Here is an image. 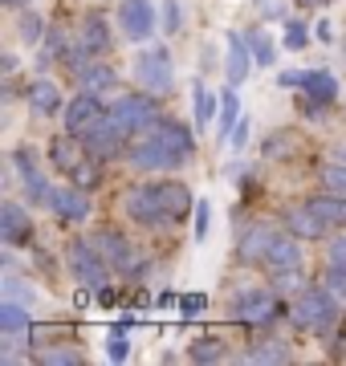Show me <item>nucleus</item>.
<instances>
[{
	"label": "nucleus",
	"instance_id": "f257e3e1",
	"mask_svg": "<svg viewBox=\"0 0 346 366\" xmlns=\"http://www.w3.org/2000/svg\"><path fill=\"white\" fill-rule=\"evenodd\" d=\"M192 151H196V139H192V131H187L184 122L159 118L127 155H131V163L139 171H175L192 159Z\"/></svg>",
	"mask_w": 346,
	"mask_h": 366
},
{
	"label": "nucleus",
	"instance_id": "f03ea898",
	"mask_svg": "<svg viewBox=\"0 0 346 366\" xmlns=\"http://www.w3.org/2000/svg\"><path fill=\"white\" fill-rule=\"evenodd\" d=\"M122 212L131 220L147 224V228H159V224H175L192 212V192L184 183L163 179V183H143V187H131L122 196Z\"/></svg>",
	"mask_w": 346,
	"mask_h": 366
},
{
	"label": "nucleus",
	"instance_id": "7ed1b4c3",
	"mask_svg": "<svg viewBox=\"0 0 346 366\" xmlns=\"http://www.w3.org/2000/svg\"><path fill=\"white\" fill-rule=\"evenodd\" d=\"M290 317H293V326L326 334V330L338 322V297H334V289H322V285L302 289V293L293 297V305H290Z\"/></svg>",
	"mask_w": 346,
	"mask_h": 366
},
{
	"label": "nucleus",
	"instance_id": "20e7f679",
	"mask_svg": "<svg viewBox=\"0 0 346 366\" xmlns=\"http://www.w3.org/2000/svg\"><path fill=\"white\" fill-rule=\"evenodd\" d=\"M110 118L127 134H143L159 122V102H155V94H122L119 102L110 106Z\"/></svg>",
	"mask_w": 346,
	"mask_h": 366
},
{
	"label": "nucleus",
	"instance_id": "39448f33",
	"mask_svg": "<svg viewBox=\"0 0 346 366\" xmlns=\"http://www.w3.org/2000/svg\"><path fill=\"white\" fill-rule=\"evenodd\" d=\"M134 78L143 81L147 94H172V81H175V69H172V53L163 45H151V49H139L134 57Z\"/></svg>",
	"mask_w": 346,
	"mask_h": 366
},
{
	"label": "nucleus",
	"instance_id": "423d86ee",
	"mask_svg": "<svg viewBox=\"0 0 346 366\" xmlns=\"http://www.w3.org/2000/svg\"><path fill=\"white\" fill-rule=\"evenodd\" d=\"M69 273L78 277L81 285L107 289V281H110V261L102 257V249H98L94 240H74V244H69Z\"/></svg>",
	"mask_w": 346,
	"mask_h": 366
},
{
	"label": "nucleus",
	"instance_id": "0eeeda50",
	"mask_svg": "<svg viewBox=\"0 0 346 366\" xmlns=\"http://www.w3.org/2000/svg\"><path fill=\"white\" fill-rule=\"evenodd\" d=\"M277 86H285V90H302L310 98V102H334L338 98V78H334L330 69H285L277 78Z\"/></svg>",
	"mask_w": 346,
	"mask_h": 366
},
{
	"label": "nucleus",
	"instance_id": "6e6552de",
	"mask_svg": "<svg viewBox=\"0 0 346 366\" xmlns=\"http://www.w3.org/2000/svg\"><path fill=\"white\" fill-rule=\"evenodd\" d=\"M281 314V301L273 297V289H244L237 301H232V317L244 322V326H269L273 317Z\"/></svg>",
	"mask_w": 346,
	"mask_h": 366
},
{
	"label": "nucleus",
	"instance_id": "1a4fd4ad",
	"mask_svg": "<svg viewBox=\"0 0 346 366\" xmlns=\"http://www.w3.org/2000/svg\"><path fill=\"white\" fill-rule=\"evenodd\" d=\"M122 139H127V131H122L114 118H98L90 131H86V155L94 159H110V155H119L122 151Z\"/></svg>",
	"mask_w": 346,
	"mask_h": 366
},
{
	"label": "nucleus",
	"instance_id": "9d476101",
	"mask_svg": "<svg viewBox=\"0 0 346 366\" xmlns=\"http://www.w3.org/2000/svg\"><path fill=\"white\" fill-rule=\"evenodd\" d=\"M94 244L102 249V257L110 261V269H119V273H131L134 264H139V252H134V244H131L122 232H114V228H98Z\"/></svg>",
	"mask_w": 346,
	"mask_h": 366
},
{
	"label": "nucleus",
	"instance_id": "9b49d317",
	"mask_svg": "<svg viewBox=\"0 0 346 366\" xmlns=\"http://www.w3.org/2000/svg\"><path fill=\"white\" fill-rule=\"evenodd\" d=\"M119 25L131 41H147L155 33V9L151 0H122L119 4Z\"/></svg>",
	"mask_w": 346,
	"mask_h": 366
},
{
	"label": "nucleus",
	"instance_id": "f8f14e48",
	"mask_svg": "<svg viewBox=\"0 0 346 366\" xmlns=\"http://www.w3.org/2000/svg\"><path fill=\"white\" fill-rule=\"evenodd\" d=\"M107 114L110 110L98 102V94H90V90L78 94V98L66 106V134H86L98 118H107Z\"/></svg>",
	"mask_w": 346,
	"mask_h": 366
},
{
	"label": "nucleus",
	"instance_id": "ddd939ff",
	"mask_svg": "<svg viewBox=\"0 0 346 366\" xmlns=\"http://www.w3.org/2000/svg\"><path fill=\"white\" fill-rule=\"evenodd\" d=\"M13 163H16V171H21V187H25V199L33 204V208H41V204L49 208V196H54V187H49V183H45V175L37 171L33 155H29L25 147H21V151L13 155Z\"/></svg>",
	"mask_w": 346,
	"mask_h": 366
},
{
	"label": "nucleus",
	"instance_id": "4468645a",
	"mask_svg": "<svg viewBox=\"0 0 346 366\" xmlns=\"http://www.w3.org/2000/svg\"><path fill=\"white\" fill-rule=\"evenodd\" d=\"M49 212H54L57 220L81 224V220H90V199H86V192H81L78 183H74V187H54V196H49Z\"/></svg>",
	"mask_w": 346,
	"mask_h": 366
},
{
	"label": "nucleus",
	"instance_id": "2eb2a0df",
	"mask_svg": "<svg viewBox=\"0 0 346 366\" xmlns=\"http://www.w3.org/2000/svg\"><path fill=\"white\" fill-rule=\"evenodd\" d=\"M302 236H273V244H269V252H265V269L269 273H277V277H290L297 264H302V244H297Z\"/></svg>",
	"mask_w": 346,
	"mask_h": 366
},
{
	"label": "nucleus",
	"instance_id": "dca6fc26",
	"mask_svg": "<svg viewBox=\"0 0 346 366\" xmlns=\"http://www.w3.org/2000/svg\"><path fill=\"white\" fill-rule=\"evenodd\" d=\"M29 236H33V216H29L21 204H4V208H0V244L21 249Z\"/></svg>",
	"mask_w": 346,
	"mask_h": 366
},
{
	"label": "nucleus",
	"instance_id": "f3484780",
	"mask_svg": "<svg viewBox=\"0 0 346 366\" xmlns=\"http://www.w3.org/2000/svg\"><path fill=\"white\" fill-rule=\"evenodd\" d=\"M249 66H253V49H249V37L240 33H228V53H224V78L228 86H240L249 78Z\"/></svg>",
	"mask_w": 346,
	"mask_h": 366
},
{
	"label": "nucleus",
	"instance_id": "a211bd4d",
	"mask_svg": "<svg viewBox=\"0 0 346 366\" xmlns=\"http://www.w3.org/2000/svg\"><path fill=\"white\" fill-rule=\"evenodd\" d=\"M285 224H290V232L302 236V240H322V236L330 232V224L322 220V216L310 208V204H302V208H290V212H285Z\"/></svg>",
	"mask_w": 346,
	"mask_h": 366
},
{
	"label": "nucleus",
	"instance_id": "6ab92c4d",
	"mask_svg": "<svg viewBox=\"0 0 346 366\" xmlns=\"http://www.w3.org/2000/svg\"><path fill=\"white\" fill-rule=\"evenodd\" d=\"M78 45L90 57H102V53H110V45H114V37H110V25L102 21V16H86L81 21V33H78Z\"/></svg>",
	"mask_w": 346,
	"mask_h": 366
},
{
	"label": "nucleus",
	"instance_id": "aec40b11",
	"mask_svg": "<svg viewBox=\"0 0 346 366\" xmlns=\"http://www.w3.org/2000/svg\"><path fill=\"white\" fill-rule=\"evenodd\" d=\"M273 228H265V224H257V228H249L244 232V240H240V261H249V264H261L265 261V252L269 244H273Z\"/></svg>",
	"mask_w": 346,
	"mask_h": 366
},
{
	"label": "nucleus",
	"instance_id": "412c9836",
	"mask_svg": "<svg viewBox=\"0 0 346 366\" xmlns=\"http://www.w3.org/2000/svg\"><path fill=\"white\" fill-rule=\"evenodd\" d=\"M29 110H33V114H57V110H61V94H57L54 81L37 78L29 86Z\"/></svg>",
	"mask_w": 346,
	"mask_h": 366
},
{
	"label": "nucleus",
	"instance_id": "4be33fe9",
	"mask_svg": "<svg viewBox=\"0 0 346 366\" xmlns=\"http://www.w3.org/2000/svg\"><path fill=\"white\" fill-rule=\"evenodd\" d=\"M326 281H330L334 293H346V236L330 240V252H326Z\"/></svg>",
	"mask_w": 346,
	"mask_h": 366
},
{
	"label": "nucleus",
	"instance_id": "5701e85b",
	"mask_svg": "<svg viewBox=\"0 0 346 366\" xmlns=\"http://www.w3.org/2000/svg\"><path fill=\"white\" fill-rule=\"evenodd\" d=\"M306 204L318 212L330 228H346V196H330V192H322V196L306 199Z\"/></svg>",
	"mask_w": 346,
	"mask_h": 366
},
{
	"label": "nucleus",
	"instance_id": "b1692460",
	"mask_svg": "<svg viewBox=\"0 0 346 366\" xmlns=\"http://www.w3.org/2000/svg\"><path fill=\"white\" fill-rule=\"evenodd\" d=\"M49 159H54L57 171H66V175H69V171L81 163V147L74 143V139H66V134H57L54 143H49Z\"/></svg>",
	"mask_w": 346,
	"mask_h": 366
},
{
	"label": "nucleus",
	"instance_id": "393cba45",
	"mask_svg": "<svg viewBox=\"0 0 346 366\" xmlns=\"http://www.w3.org/2000/svg\"><path fill=\"white\" fill-rule=\"evenodd\" d=\"M0 330H4V338H13V334L29 330V314H25V305H21V301L4 297V305H0Z\"/></svg>",
	"mask_w": 346,
	"mask_h": 366
},
{
	"label": "nucleus",
	"instance_id": "a878e982",
	"mask_svg": "<svg viewBox=\"0 0 346 366\" xmlns=\"http://www.w3.org/2000/svg\"><path fill=\"white\" fill-rule=\"evenodd\" d=\"M240 122V102H237V86H228L220 94V139L228 143V131H237Z\"/></svg>",
	"mask_w": 346,
	"mask_h": 366
},
{
	"label": "nucleus",
	"instance_id": "bb28decb",
	"mask_svg": "<svg viewBox=\"0 0 346 366\" xmlns=\"http://www.w3.org/2000/svg\"><path fill=\"white\" fill-rule=\"evenodd\" d=\"M78 78H81V86H86L90 94H102V90H110V86L119 81V74H114L110 66H86Z\"/></svg>",
	"mask_w": 346,
	"mask_h": 366
},
{
	"label": "nucleus",
	"instance_id": "cd10ccee",
	"mask_svg": "<svg viewBox=\"0 0 346 366\" xmlns=\"http://www.w3.org/2000/svg\"><path fill=\"white\" fill-rule=\"evenodd\" d=\"M41 366H81L86 362V354L81 350H69V346H45V350L37 354Z\"/></svg>",
	"mask_w": 346,
	"mask_h": 366
},
{
	"label": "nucleus",
	"instance_id": "c85d7f7f",
	"mask_svg": "<svg viewBox=\"0 0 346 366\" xmlns=\"http://www.w3.org/2000/svg\"><path fill=\"white\" fill-rule=\"evenodd\" d=\"M293 354L285 342H261V346H253V350L244 354V362H290Z\"/></svg>",
	"mask_w": 346,
	"mask_h": 366
},
{
	"label": "nucleus",
	"instance_id": "c756f323",
	"mask_svg": "<svg viewBox=\"0 0 346 366\" xmlns=\"http://www.w3.org/2000/svg\"><path fill=\"white\" fill-rule=\"evenodd\" d=\"M322 192H330V196H346V159L322 167Z\"/></svg>",
	"mask_w": 346,
	"mask_h": 366
},
{
	"label": "nucleus",
	"instance_id": "7c9ffc66",
	"mask_svg": "<svg viewBox=\"0 0 346 366\" xmlns=\"http://www.w3.org/2000/svg\"><path fill=\"white\" fill-rule=\"evenodd\" d=\"M192 106H196V127H208L216 118V98L204 90L200 81H196V90H192Z\"/></svg>",
	"mask_w": 346,
	"mask_h": 366
},
{
	"label": "nucleus",
	"instance_id": "2f4dec72",
	"mask_svg": "<svg viewBox=\"0 0 346 366\" xmlns=\"http://www.w3.org/2000/svg\"><path fill=\"white\" fill-rule=\"evenodd\" d=\"M187 358H192V362H216V358H224V346L216 338H200V342L187 346Z\"/></svg>",
	"mask_w": 346,
	"mask_h": 366
},
{
	"label": "nucleus",
	"instance_id": "473e14b6",
	"mask_svg": "<svg viewBox=\"0 0 346 366\" xmlns=\"http://www.w3.org/2000/svg\"><path fill=\"white\" fill-rule=\"evenodd\" d=\"M249 49H253V61H257V66H273V61H277L273 41L261 37V33H249Z\"/></svg>",
	"mask_w": 346,
	"mask_h": 366
},
{
	"label": "nucleus",
	"instance_id": "72a5a7b5",
	"mask_svg": "<svg viewBox=\"0 0 346 366\" xmlns=\"http://www.w3.org/2000/svg\"><path fill=\"white\" fill-rule=\"evenodd\" d=\"M310 45V29L293 16V21H285V49H306Z\"/></svg>",
	"mask_w": 346,
	"mask_h": 366
},
{
	"label": "nucleus",
	"instance_id": "f704fd0d",
	"mask_svg": "<svg viewBox=\"0 0 346 366\" xmlns=\"http://www.w3.org/2000/svg\"><path fill=\"white\" fill-rule=\"evenodd\" d=\"M69 175L78 179V187H81V192H90V187H98V167H94V163H86V159H81L78 167L69 171Z\"/></svg>",
	"mask_w": 346,
	"mask_h": 366
},
{
	"label": "nucleus",
	"instance_id": "c9c22d12",
	"mask_svg": "<svg viewBox=\"0 0 346 366\" xmlns=\"http://www.w3.org/2000/svg\"><path fill=\"white\" fill-rule=\"evenodd\" d=\"M107 354L114 358V362H122V358H127V326H114V330H110Z\"/></svg>",
	"mask_w": 346,
	"mask_h": 366
},
{
	"label": "nucleus",
	"instance_id": "e433bc0d",
	"mask_svg": "<svg viewBox=\"0 0 346 366\" xmlns=\"http://www.w3.org/2000/svg\"><path fill=\"white\" fill-rule=\"evenodd\" d=\"M4 297L9 301H33V289H29L21 277H4Z\"/></svg>",
	"mask_w": 346,
	"mask_h": 366
},
{
	"label": "nucleus",
	"instance_id": "4c0bfd02",
	"mask_svg": "<svg viewBox=\"0 0 346 366\" xmlns=\"http://www.w3.org/2000/svg\"><path fill=\"white\" fill-rule=\"evenodd\" d=\"M21 37H25V45H37V41H41V16L37 13L21 16Z\"/></svg>",
	"mask_w": 346,
	"mask_h": 366
},
{
	"label": "nucleus",
	"instance_id": "58836bf2",
	"mask_svg": "<svg viewBox=\"0 0 346 366\" xmlns=\"http://www.w3.org/2000/svg\"><path fill=\"white\" fill-rule=\"evenodd\" d=\"M204 305H208L204 293H187V297H179V314H184V317H200Z\"/></svg>",
	"mask_w": 346,
	"mask_h": 366
},
{
	"label": "nucleus",
	"instance_id": "ea45409f",
	"mask_svg": "<svg viewBox=\"0 0 346 366\" xmlns=\"http://www.w3.org/2000/svg\"><path fill=\"white\" fill-rule=\"evenodd\" d=\"M208 199H200V204H196V240H204V236H208Z\"/></svg>",
	"mask_w": 346,
	"mask_h": 366
},
{
	"label": "nucleus",
	"instance_id": "a19ab883",
	"mask_svg": "<svg viewBox=\"0 0 346 366\" xmlns=\"http://www.w3.org/2000/svg\"><path fill=\"white\" fill-rule=\"evenodd\" d=\"M163 13H167V33H175L179 29V4L175 0H163Z\"/></svg>",
	"mask_w": 346,
	"mask_h": 366
},
{
	"label": "nucleus",
	"instance_id": "79ce46f5",
	"mask_svg": "<svg viewBox=\"0 0 346 366\" xmlns=\"http://www.w3.org/2000/svg\"><path fill=\"white\" fill-rule=\"evenodd\" d=\"M249 143V118H240L237 131H232V151H240V147Z\"/></svg>",
	"mask_w": 346,
	"mask_h": 366
},
{
	"label": "nucleus",
	"instance_id": "37998d69",
	"mask_svg": "<svg viewBox=\"0 0 346 366\" xmlns=\"http://www.w3.org/2000/svg\"><path fill=\"white\" fill-rule=\"evenodd\" d=\"M302 9H322V4H330V0H297Z\"/></svg>",
	"mask_w": 346,
	"mask_h": 366
},
{
	"label": "nucleus",
	"instance_id": "c03bdc74",
	"mask_svg": "<svg viewBox=\"0 0 346 366\" xmlns=\"http://www.w3.org/2000/svg\"><path fill=\"white\" fill-rule=\"evenodd\" d=\"M0 4H4V9H21V4H25V0H0Z\"/></svg>",
	"mask_w": 346,
	"mask_h": 366
},
{
	"label": "nucleus",
	"instance_id": "a18cd8bd",
	"mask_svg": "<svg viewBox=\"0 0 346 366\" xmlns=\"http://www.w3.org/2000/svg\"><path fill=\"white\" fill-rule=\"evenodd\" d=\"M342 49H346V37H342Z\"/></svg>",
	"mask_w": 346,
	"mask_h": 366
}]
</instances>
